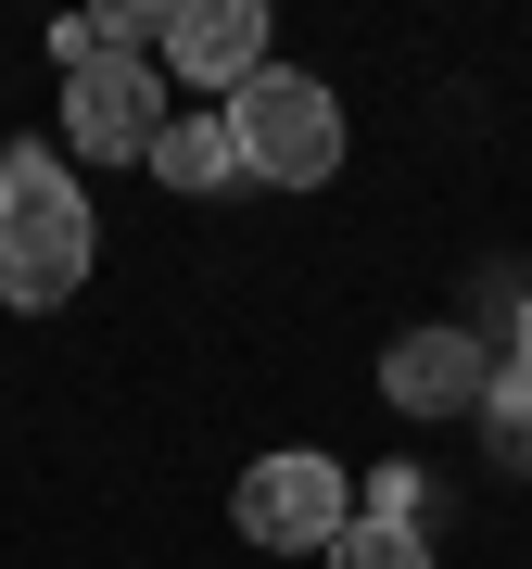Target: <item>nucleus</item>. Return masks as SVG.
I'll return each mask as SVG.
<instances>
[{
	"instance_id": "1",
	"label": "nucleus",
	"mask_w": 532,
	"mask_h": 569,
	"mask_svg": "<svg viewBox=\"0 0 532 569\" xmlns=\"http://www.w3.org/2000/svg\"><path fill=\"white\" fill-rule=\"evenodd\" d=\"M89 253H102V228H89L77 164H63L51 140H13V152H0V305H13V317L77 305Z\"/></svg>"
},
{
	"instance_id": "2",
	"label": "nucleus",
	"mask_w": 532,
	"mask_h": 569,
	"mask_svg": "<svg viewBox=\"0 0 532 569\" xmlns=\"http://www.w3.org/2000/svg\"><path fill=\"white\" fill-rule=\"evenodd\" d=\"M228 140H242V178H266V190H329L343 178V102L317 77H292V63H266L228 102Z\"/></svg>"
},
{
	"instance_id": "3",
	"label": "nucleus",
	"mask_w": 532,
	"mask_h": 569,
	"mask_svg": "<svg viewBox=\"0 0 532 569\" xmlns=\"http://www.w3.org/2000/svg\"><path fill=\"white\" fill-rule=\"evenodd\" d=\"M228 519H242V545H266V557H329V531L355 519V481L317 443H292V456H254L242 468Z\"/></svg>"
},
{
	"instance_id": "4",
	"label": "nucleus",
	"mask_w": 532,
	"mask_h": 569,
	"mask_svg": "<svg viewBox=\"0 0 532 569\" xmlns=\"http://www.w3.org/2000/svg\"><path fill=\"white\" fill-rule=\"evenodd\" d=\"M165 140V77L152 63H89L63 77V152L77 164H152Z\"/></svg>"
},
{
	"instance_id": "5",
	"label": "nucleus",
	"mask_w": 532,
	"mask_h": 569,
	"mask_svg": "<svg viewBox=\"0 0 532 569\" xmlns=\"http://www.w3.org/2000/svg\"><path fill=\"white\" fill-rule=\"evenodd\" d=\"M482 392H494V355L470 342V329H393L381 342V406H406V418H482Z\"/></svg>"
},
{
	"instance_id": "6",
	"label": "nucleus",
	"mask_w": 532,
	"mask_h": 569,
	"mask_svg": "<svg viewBox=\"0 0 532 569\" xmlns=\"http://www.w3.org/2000/svg\"><path fill=\"white\" fill-rule=\"evenodd\" d=\"M165 77H190L204 102H242V89L266 77V0H178Z\"/></svg>"
},
{
	"instance_id": "7",
	"label": "nucleus",
	"mask_w": 532,
	"mask_h": 569,
	"mask_svg": "<svg viewBox=\"0 0 532 569\" xmlns=\"http://www.w3.org/2000/svg\"><path fill=\"white\" fill-rule=\"evenodd\" d=\"M152 178H165V190H228V178H242L228 102H204V114H165V140H152Z\"/></svg>"
},
{
	"instance_id": "8",
	"label": "nucleus",
	"mask_w": 532,
	"mask_h": 569,
	"mask_svg": "<svg viewBox=\"0 0 532 569\" xmlns=\"http://www.w3.org/2000/svg\"><path fill=\"white\" fill-rule=\"evenodd\" d=\"M329 569H431V545H418V519H393V507H355L343 531H329Z\"/></svg>"
},
{
	"instance_id": "9",
	"label": "nucleus",
	"mask_w": 532,
	"mask_h": 569,
	"mask_svg": "<svg viewBox=\"0 0 532 569\" xmlns=\"http://www.w3.org/2000/svg\"><path fill=\"white\" fill-rule=\"evenodd\" d=\"M482 418H494V443H508V456H532V367H494Z\"/></svg>"
},
{
	"instance_id": "10",
	"label": "nucleus",
	"mask_w": 532,
	"mask_h": 569,
	"mask_svg": "<svg viewBox=\"0 0 532 569\" xmlns=\"http://www.w3.org/2000/svg\"><path fill=\"white\" fill-rule=\"evenodd\" d=\"M520 367H532V291H520Z\"/></svg>"
}]
</instances>
